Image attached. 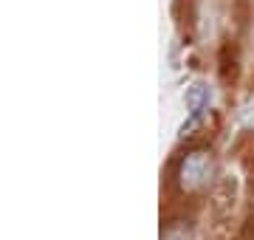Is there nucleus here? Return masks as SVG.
I'll return each mask as SVG.
<instances>
[{
	"label": "nucleus",
	"mask_w": 254,
	"mask_h": 240,
	"mask_svg": "<svg viewBox=\"0 0 254 240\" xmlns=\"http://www.w3.org/2000/svg\"><path fill=\"white\" fill-rule=\"evenodd\" d=\"M209 176H212V156L206 150H192L190 156L181 161V167H178V184L187 192L200 189L209 181Z\"/></svg>",
	"instance_id": "obj_1"
},
{
	"label": "nucleus",
	"mask_w": 254,
	"mask_h": 240,
	"mask_svg": "<svg viewBox=\"0 0 254 240\" xmlns=\"http://www.w3.org/2000/svg\"><path fill=\"white\" fill-rule=\"evenodd\" d=\"M209 102H212V93H209L206 85H192L190 91H187V111H190V124H184V133L192 127V124H198V119L203 116V111L209 108Z\"/></svg>",
	"instance_id": "obj_2"
}]
</instances>
